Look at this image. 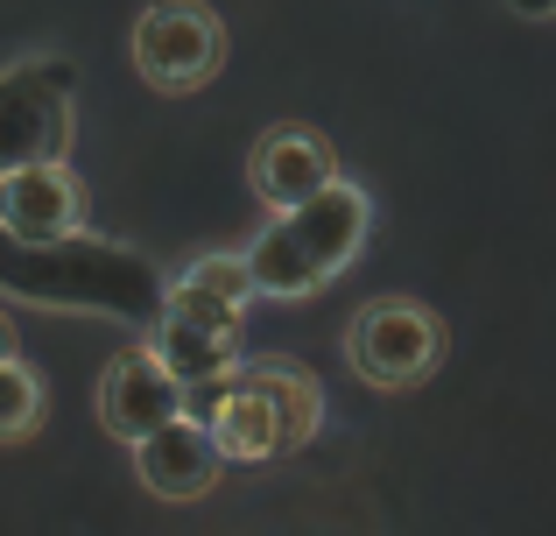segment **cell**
<instances>
[{
	"mask_svg": "<svg viewBox=\"0 0 556 536\" xmlns=\"http://www.w3.org/2000/svg\"><path fill=\"white\" fill-rule=\"evenodd\" d=\"M0 289L28 303H71V311H113V317H155L163 311V275L141 254L113 248V240L56 234V240H14L0 226Z\"/></svg>",
	"mask_w": 556,
	"mask_h": 536,
	"instance_id": "obj_1",
	"label": "cell"
},
{
	"mask_svg": "<svg viewBox=\"0 0 556 536\" xmlns=\"http://www.w3.org/2000/svg\"><path fill=\"white\" fill-rule=\"evenodd\" d=\"M367 234H374V198L359 191V184L331 177L325 191H311V198H296V205H282L268 226H261V240L247 248L254 297L296 303V297H311V289L339 283V275L359 262Z\"/></svg>",
	"mask_w": 556,
	"mask_h": 536,
	"instance_id": "obj_2",
	"label": "cell"
},
{
	"mask_svg": "<svg viewBox=\"0 0 556 536\" xmlns=\"http://www.w3.org/2000/svg\"><path fill=\"white\" fill-rule=\"evenodd\" d=\"M444 317L416 297H374L353 311L345 325V360L353 374L380 396H402V388H422L437 367H444Z\"/></svg>",
	"mask_w": 556,
	"mask_h": 536,
	"instance_id": "obj_3",
	"label": "cell"
},
{
	"mask_svg": "<svg viewBox=\"0 0 556 536\" xmlns=\"http://www.w3.org/2000/svg\"><path fill=\"white\" fill-rule=\"evenodd\" d=\"M71 92H78V71L56 50L0 71V170L71 155Z\"/></svg>",
	"mask_w": 556,
	"mask_h": 536,
	"instance_id": "obj_4",
	"label": "cell"
},
{
	"mask_svg": "<svg viewBox=\"0 0 556 536\" xmlns=\"http://www.w3.org/2000/svg\"><path fill=\"white\" fill-rule=\"evenodd\" d=\"M226 64V22L204 0H155L135 22V71L155 92H198Z\"/></svg>",
	"mask_w": 556,
	"mask_h": 536,
	"instance_id": "obj_5",
	"label": "cell"
},
{
	"mask_svg": "<svg viewBox=\"0 0 556 536\" xmlns=\"http://www.w3.org/2000/svg\"><path fill=\"white\" fill-rule=\"evenodd\" d=\"M127 452H135V481L149 487L155 501H204L218 487V473H226V452H218L212 424L190 416V410H177L155 431H141Z\"/></svg>",
	"mask_w": 556,
	"mask_h": 536,
	"instance_id": "obj_6",
	"label": "cell"
},
{
	"mask_svg": "<svg viewBox=\"0 0 556 536\" xmlns=\"http://www.w3.org/2000/svg\"><path fill=\"white\" fill-rule=\"evenodd\" d=\"M184 396L190 388L169 374V360L155 353V346H127V353H113L106 374H99V424L121 445H135L141 431L169 424V416L184 410Z\"/></svg>",
	"mask_w": 556,
	"mask_h": 536,
	"instance_id": "obj_7",
	"label": "cell"
},
{
	"mask_svg": "<svg viewBox=\"0 0 556 536\" xmlns=\"http://www.w3.org/2000/svg\"><path fill=\"white\" fill-rule=\"evenodd\" d=\"M339 177V149H331L317 127L303 121H275L254 135V155H247V184H254V198L268 212L296 205V198L325 191V184Z\"/></svg>",
	"mask_w": 556,
	"mask_h": 536,
	"instance_id": "obj_8",
	"label": "cell"
},
{
	"mask_svg": "<svg viewBox=\"0 0 556 536\" xmlns=\"http://www.w3.org/2000/svg\"><path fill=\"white\" fill-rule=\"evenodd\" d=\"M0 226L14 240H56L85 226V184L64 155L50 163H14L0 170Z\"/></svg>",
	"mask_w": 556,
	"mask_h": 536,
	"instance_id": "obj_9",
	"label": "cell"
},
{
	"mask_svg": "<svg viewBox=\"0 0 556 536\" xmlns=\"http://www.w3.org/2000/svg\"><path fill=\"white\" fill-rule=\"evenodd\" d=\"M204 424H212L226 466H268V459L296 452V445H289V424H282V402H275L247 367H232L226 382H218L212 416H204Z\"/></svg>",
	"mask_w": 556,
	"mask_h": 536,
	"instance_id": "obj_10",
	"label": "cell"
},
{
	"mask_svg": "<svg viewBox=\"0 0 556 536\" xmlns=\"http://www.w3.org/2000/svg\"><path fill=\"white\" fill-rule=\"evenodd\" d=\"M247 303H254V269H247V254H198L177 283H163L169 317H190V325H204V332H232V339H240V325H247Z\"/></svg>",
	"mask_w": 556,
	"mask_h": 536,
	"instance_id": "obj_11",
	"label": "cell"
},
{
	"mask_svg": "<svg viewBox=\"0 0 556 536\" xmlns=\"http://www.w3.org/2000/svg\"><path fill=\"white\" fill-rule=\"evenodd\" d=\"M149 346L169 360V374H177L184 388H218L232 367H240V339H232V332H204V325L169 317V311H155V339Z\"/></svg>",
	"mask_w": 556,
	"mask_h": 536,
	"instance_id": "obj_12",
	"label": "cell"
},
{
	"mask_svg": "<svg viewBox=\"0 0 556 536\" xmlns=\"http://www.w3.org/2000/svg\"><path fill=\"white\" fill-rule=\"evenodd\" d=\"M247 374H254L261 388H268L275 402H282V424H289V445H311L317 431H325V388H317V374L303 367V360H289V353H254V360H240Z\"/></svg>",
	"mask_w": 556,
	"mask_h": 536,
	"instance_id": "obj_13",
	"label": "cell"
},
{
	"mask_svg": "<svg viewBox=\"0 0 556 536\" xmlns=\"http://www.w3.org/2000/svg\"><path fill=\"white\" fill-rule=\"evenodd\" d=\"M42 402H50L42 396V374L22 353H8L0 360V445H22L42 424Z\"/></svg>",
	"mask_w": 556,
	"mask_h": 536,
	"instance_id": "obj_14",
	"label": "cell"
},
{
	"mask_svg": "<svg viewBox=\"0 0 556 536\" xmlns=\"http://www.w3.org/2000/svg\"><path fill=\"white\" fill-rule=\"evenodd\" d=\"M507 8H515V14H535V22H543V14H556V0H507Z\"/></svg>",
	"mask_w": 556,
	"mask_h": 536,
	"instance_id": "obj_15",
	"label": "cell"
},
{
	"mask_svg": "<svg viewBox=\"0 0 556 536\" xmlns=\"http://www.w3.org/2000/svg\"><path fill=\"white\" fill-rule=\"evenodd\" d=\"M14 353V325H8V311H0V360Z\"/></svg>",
	"mask_w": 556,
	"mask_h": 536,
	"instance_id": "obj_16",
	"label": "cell"
}]
</instances>
